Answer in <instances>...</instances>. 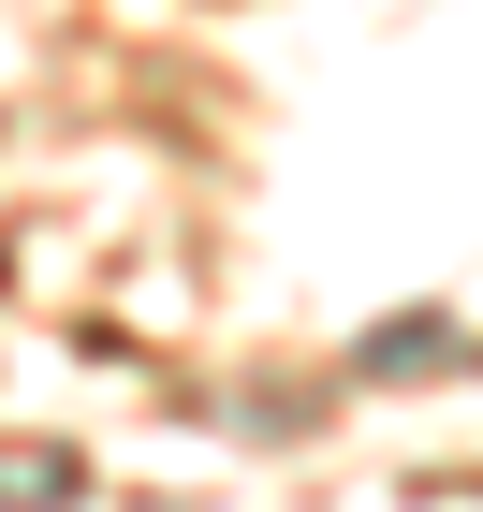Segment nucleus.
Returning <instances> with one entry per match:
<instances>
[{
    "instance_id": "nucleus-1",
    "label": "nucleus",
    "mask_w": 483,
    "mask_h": 512,
    "mask_svg": "<svg viewBox=\"0 0 483 512\" xmlns=\"http://www.w3.org/2000/svg\"><path fill=\"white\" fill-rule=\"evenodd\" d=\"M366 366H454V322H381V337H366Z\"/></svg>"
}]
</instances>
